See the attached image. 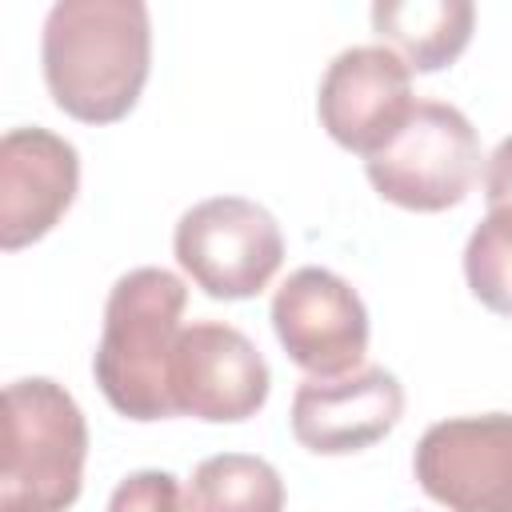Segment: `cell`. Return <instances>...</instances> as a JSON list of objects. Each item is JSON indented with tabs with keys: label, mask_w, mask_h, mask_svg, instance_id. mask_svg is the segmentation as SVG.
<instances>
[{
	"label": "cell",
	"mask_w": 512,
	"mask_h": 512,
	"mask_svg": "<svg viewBox=\"0 0 512 512\" xmlns=\"http://www.w3.org/2000/svg\"><path fill=\"white\" fill-rule=\"evenodd\" d=\"M52 104L80 124L124 120L152 68V16L140 0H56L40 32Z\"/></svg>",
	"instance_id": "cell-1"
},
{
	"label": "cell",
	"mask_w": 512,
	"mask_h": 512,
	"mask_svg": "<svg viewBox=\"0 0 512 512\" xmlns=\"http://www.w3.org/2000/svg\"><path fill=\"white\" fill-rule=\"evenodd\" d=\"M188 288L168 268L124 272L104 300V328L92 356V376L104 400L136 424L172 420V356Z\"/></svg>",
	"instance_id": "cell-2"
},
{
	"label": "cell",
	"mask_w": 512,
	"mask_h": 512,
	"mask_svg": "<svg viewBox=\"0 0 512 512\" xmlns=\"http://www.w3.org/2000/svg\"><path fill=\"white\" fill-rule=\"evenodd\" d=\"M88 424L72 392L48 376L4 388L0 512H64L84 488Z\"/></svg>",
	"instance_id": "cell-3"
},
{
	"label": "cell",
	"mask_w": 512,
	"mask_h": 512,
	"mask_svg": "<svg viewBox=\"0 0 512 512\" xmlns=\"http://www.w3.org/2000/svg\"><path fill=\"white\" fill-rule=\"evenodd\" d=\"M368 184L396 208H456L480 176V140L472 120L444 100H416L408 124L364 160Z\"/></svg>",
	"instance_id": "cell-4"
},
{
	"label": "cell",
	"mask_w": 512,
	"mask_h": 512,
	"mask_svg": "<svg viewBox=\"0 0 512 512\" xmlns=\"http://www.w3.org/2000/svg\"><path fill=\"white\" fill-rule=\"evenodd\" d=\"M172 252L204 296L252 300L284 264V232L248 196H208L176 220Z\"/></svg>",
	"instance_id": "cell-5"
},
{
	"label": "cell",
	"mask_w": 512,
	"mask_h": 512,
	"mask_svg": "<svg viewBox=\"0 0 512 512\" xmlns=\"http://www.w3.org/2000/svg\"><path fill=\"white\" fill-rule=\"evenodd\" d=\"M412 472L448 512H512V412L436 420L416 440Z\"/></svg>",
	"instance_id": "cell-6"
},
{
	"label": "cell",
	"mask_w": 512,
	"mask_h": 512,
	"mask_svg": "<svg viewBox=\"0 0 512 512\" xmlns=\"http://www.w3.org/2000/svg\"><path fill=\"white\" fill-rule=\"evenodd\" d=\"M272 332L288 360L316 380L364 368L368 308L360 292L328 268H296L272 296Z\"/></svg>",
	"instance_id": "cell-7"
},
{
	"label": "cell",
	"mask_w": 512,
	"mask_h": 512,
	"mask_svg": "<svg viewBox=\"0 0 512 512\" xmlns=\"http://www.w3.org/2000/svg\"><path fill=\"white\" fill-rule=\"evenodd\" d=\"M412 68L384 44H352L320 76V128L356 156H376L412 116Z\"/></svg>",
	"instance_id": "cell-8"
},
{
	"label": "cell",
	"mask_w": 512,
	"mask_h": 512,
	"mask_svg": "<svg viewBox=\"0 0 512 512\" xmlns=\"http://www.w3.org/2000/svg\"><path fill=\"white\" fill-rule=\"evenodd\" d=\"M272 372L260 348L232 324L196 320L180 332L172 356V408L176 416L208 424H240L268 400Z\"/></svg>",
	"instance_id": "cell-9"
},
{
	"label": "cell",
	"mask_w": 512,
	"mask_h": 512,
	"mask_svg": "<svg viewBox=\"0 0 512 512\" xmlns=\"http://www.w3.org/2000/svg\"><path fill=\"white\" fill-rule=\"evenodd\" d=\"M80 188V156L52 128L24 124L0 140V248L20 252L44 240Z\"/></svg>",
	"instance_id": "cell-10"
},
{
	"label": "cell",
	"mask_w": 512,
	"mask_h": 512,
	"mask_svg": "<svg viewBox=\"0 0 512 512\" xmlns=\"http://www.w3.org/2000/svg\"><path fill=\"white\" fill-rule=\"evenodd\" d=\"M404 416L400 380L380 368H356L336 380L308 376L292 396V436L316 456H352L384 440Z\"/></svg>",
	"instance_id": "cell-11"
},
{
	"label": "cell",
	"mask_w": 512,
	"mask_h": 512,
	"mask_svg": "<svg viewBox=\"0 0 512 512\" xmlns=\"http://www.w3.org/2000/svg\"><path fill=\"white\" fill-rule=\"evenodd\" d=\"M476 8L468 0H376L372 32L412 72H440L468 48Z\"/></svg>",
	"instance_id": "cell-12"
},
{
	"label": "cell",
	"mask_w": 512,
	"mask_h": 512,
	"mask_svg": "<svg viewBox=\"0 0 512 512\" xmlns=\"http://www.w3.org/2000/svg\"><path fill=\"white\" fill-rule=\"evenodd\" d=\"M188 512H284L280 472L252 452H216L192 468Z\"/></svg>",
	"instance_id": "cell-13"
},
{
	"label": "cell",
	"mask_w": 512,
	"mask_h": 512,
	"mask_svg": "<svg viewBox=\"0 0 512 512\" xmlns=\"http://www.w3.org/2000/svg\"><path fill=\"white\" fill-rule=\"evenodd\" d=\"M468 292L496 316L512 320V204L488 208L464 244Z\"/></svg>",
	"instance_id": "cell-14"
},
{
	"label": "cell",
	"mask_w": 512,
	"mask_h": 512,
	"mask_svg": "<svg viewBox=\"0 0 512 512\" xmlns=\"http://www.w3.org/2000/svg\"><path fill=\"white\" fill-rule=\"evenodd\" d=\"M104 512H188V500H184V488L172 472L140 468V472H128L112 488Z\"/></svg>",
	"instance_id": "cell-15"
},
{
	"label": "cell",
	"mask_w": 512,
	"mask_h": 512,
	"mask_svg": "<svg viewBox=\"0 0 512 512\" xmlns=\"http://www.w3.org/2000/svg\"><path fill=\"white\" fill-rule=\"evenodd\" d=\"M484 200L488 208L512 204V136H504L484 164Z\"/></svg>",
	"instance_id": "cell-16"
}]
</instances>
